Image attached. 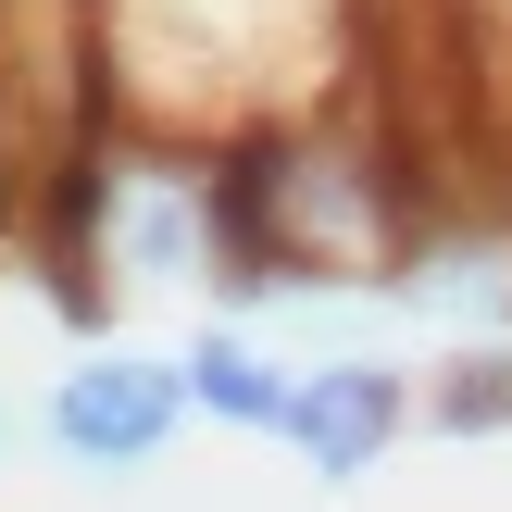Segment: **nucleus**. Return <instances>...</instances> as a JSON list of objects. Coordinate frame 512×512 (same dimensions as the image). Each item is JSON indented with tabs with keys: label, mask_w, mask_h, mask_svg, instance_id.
Here are the masks:
<instances>
[{
	"label": "nucleus",
	"mask_w": 512,
	"mask_h": 512,
	"mask_svg": "<svg viewBox=\"0 0 512 512\" xmlns=\"http://www.w3.org/2000/svg\"><path fill=\"white\" fill-rule=\"evenodd\" d=\"M413 375L388 363V350H313L288 388V425H275V450H288L313 488H363L375 463H388L400 438H413Z\"/></svg>",
	"instance_id": "nucleus-3"
},
{
	"label": "nucleus",
	"mask_w": 512,
	"mask_h": 512,
	"mask_svg": "<svg viewBox=\"0 0 512 512\" xmlns=\"http://www.w3.org/2000/svg\"><path fill=\"white\" fill-rule=\"evenodd\" d=\"M175 388H188V425H213V438H275V425H288L300 363L263 338V325L200 313L188 338H175Z\"/></svg>",
	"instance_id": "nucleus-4"
},
{
	"label": "nucleus",
	"mask_w": 512,
	"mask_h": 512,
	"mask_svg": "<svg viewBox=\"0 0 512 512\" xmlns=\"http://www.w3.org/2000/svg\"><path fill=\"white\" fill-rule=\"evenodd\" d=\"M113 38V113L163 150H238L350 100V0H100Z\"/></svg>",
	"instance_id": "nucleus-1"
},
{
	"label": "nucleus",
	"mask_w": 512,
	"mask_h": 512,
	"mask_svg": "<svg viewBox=\"0 0 512 512\" xmlns=\"http://www.w3.org/2000/svg\"><path fill=\"white\" fill-rule=\"evenodd\" d=\"M25 438H38V413H13V400H0V463H13Z\"/></svg>",
	"instance_id": "nucleus-6"
},
{
	"label": "nucleus",
	"mask_w": 512,
	"mask_h": 512,
	"mask_svg": "<svg viewBox=\"0 0 512 512\" xmlns=\"http://www.w3.org/2000/svg\"><path fill=\"white\" fill-rule=\"evenodd\" d=\"M425 438H512V338H463L450 363L413 375Z\"/></svg>",
	"instance_id": "nucleus-5"
},
{
	"label": "nucleus",
	"mask_w": 512,
	"mask_h": 512,
	"mask_svg": "<svg viewBox=\"0 0 512 512\" xmlns=\"http://www.w3.org/2000/svg\"><path fill=\"white\" fill-rule=\"evenodd\" d=\"M188 438V388H175V350L138 338H88L63 375L38 388V450L88 488H138L150 463H175Z\"/></svg>",
	"instance_id": "nucleus-2"
}]
</instances>
